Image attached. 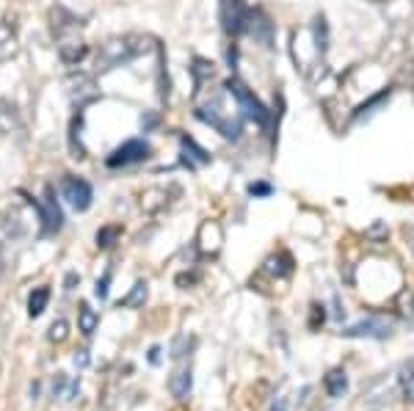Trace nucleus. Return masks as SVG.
I'll list each match as a JSON object with an SVG mask.
<instances>
[{
    "label": "nucleus",
    "mask_w": 414,
    "mask_h": 411,
    "mask_svg": "<svg viewBox=\"0 0 414 411\" xmlns=\"http://www.w3.org/2000/svg\"><path fill=\"white\" fill-rule=\"evenodd\" d=\"M67 337H69V323H67L64 317L52 320L50 329H47V339H50V342H55V345H61V342H64Z\"/></svg>",
    "instance_id": "26"
},
{
    "label": "nucleus",
    "mask_w": 414,
    "mask_h": 411,
    "mask_svg": "<svg viewBox=\"0 0 414 411\" xmlns=\"http://www.w3.org/2000/svg\"><path fill=\"white\" fill-rule=\"evenodd\" d=\"M150 154H152L150 141H144V138H130V141L119 144L113 152L105 157V166H108V169H125V166H135V163L150 160Z\"/></svg>",
    "instance_id": "5"
},
{
    "label": "nucleus",
    "mask_w": 414,
    "mask_h": 411,
    "mask_svg": "<svg viewBox=\"0 0 414 411\" xmlns=\"http://www.w3.org/2000/svg\"><path fill=\"white\" fill-rule=\"evenodd\" d=\"M180 144H182V152H185V166H188V169H196V166H205V163H210V154H207V150H202L194 138L180 135Z\"/></svg>",
    "instance_id": "15"
},
{
    "label": "nucleus",
    "mask_w": 414,
    "mask_h": 411,
    "mask_svg": "<svg viewBox=\"0 0 414 411\" xmlns=\"http://www.w3.org/2000/svg\"><path fill=\"white\" fill-rule=\"evenodd\" d=\"M67 94H69V103L80 111V108L100 100V86L94 83L91 75H72L67 80Z\"/></svg>",
    "instance_id": "8"
},
{
    "label": "nucleus",
    "mask_w": 414,
    "mask_h": 411,
    "mask_svg": "<svg viewBox=\"0 0 414 411\" xmlns=\"http://www.w3.org/2000/svg\"><path fill=\"white\" fill-rule=\"evenodd\" d=\"M224 89H227V94L235 100V105H237V111H240V116H243V119L254 122V125H259V128L268 122V111H265V105L259 103L257 97H254V91H252L243 80L230 77Z\"/></svg>",
    "instance_id": "3"
},
{
    "label": "nucleus",
    "mask_w": 414,
    "mask_h": 411,
    "mask_svg": "<svg viewBox=\"0 0 414 411\" xmlns=\"http://www.w3.org/2000/svg\"><path fill=\"white\" fill-rule=\"evenodd\" d=\"M20 52V30L14 20H0V64L17 58Z\"/></svg>",
    "instance_id": "12"
},
{
    "label": "nucleus",
    "mask_w": 414,
    "mask_h": 411,
    "mask_svg": "<svg viewBox=\"0 0 414 411\" xmlns=\"http://www.w3.org/2000/svg\"><path fill=\"white\" fill-rule=\"evenodd\" d=\"M312 36H315V50L320 52V55H326V50H329V26H326V17H323V14L315 17V23H312Z\"/></svg>",
    "instance_id": "21"
},
{
    "label": "nucleus",
    "mask_w": 414,
    "mask_h": 411,
    "mask_svg": "<svg viewBox=\"0 0 414 411\" xmlns=\"http://www.w3.org/2000/svg\"><path fill=\"white\" fill-rule=\"evenodd\" d=\"M150 364H160V348L157 345L150 348Z\"/></svg>",
    "instance_id": "33"
},
{
    "label": "nucleus",
    "mask_w": 414,
    "mask_h": 411,
    "mask_svg": "<svg viewBox=\"0 0 414 411\" xmlns=\"http://www.w3.org/2000/svg\"><path fill=\"white\" fill-rule=\"evenodd\" d=\"M67 290H75V284H80V276L78 274H67Z\"/></svg>",
    "instance_id": "32"
},
{
    "label": "nucleus",
    "mask_w": 414,
    "mask_h": 411,
    "mask_svg": "<svg viewBox=\"0 0 414 411\" xmlns=\"http://www.w3.org/2000/svg\"><path fill=\"white\" fill-rule=\"evenodd\" d=\"M75 364L78 367H89V351H78L75 354Z\"/></svg>",
    "instance_id": "31"
},
{
    "label": "nucleus",
    "mask_w": 414,
    "mask_h": 411,
    "mask_svg": "<svg viewBox=\"0 0 414 411\" xmlns=\"http://www.w3.org/2000/svg\"><path fill=\"white\" fill-rule=\"evenodd\" d=\"M157 122H160V119H157V113H144V116H141V130H144V133H150L152 128H157Z\"/></svg>",
    "instance_id": "30"
},
{
    "label": "nucleus",
    "mask_w": 414,
    "mask_h": 411,
    "mask_svg": "<svg viewBox=\"0 0 414 411\" xmlns=\"http://www.w3.org/2000/svg\"><path fill=\"white\" fill-rule=\"evenodd\" d=\"M191 389H194V376H191V367H182V370H177V373L169 378V392H172V398H174V400H188Z\"/></svg>",
    "instance_id": "14"
},
{
    "label": "nucleus",
    "mask_w": 414,
    "mask_h": 411,
    "mask_svg": "<svg viewBox=\"0 0 414 411\" xmlns=\"http://www.w3.org/2000/svg\"><path fill=\"white\" fill-rule=\"evenodd\" d=\"M80 130H83V116H75L72 119V128H69V150H72V157H78L83 160L86 157V150H83V144H80Z\"/></svg>",
    "instance_id": "23"
},
{
    "label": "nucleus",
    "mask_w": 414,
    "mask_h": 411,
    "mask_svg": "<svg viewBox=\"0 0 414 411\" xmlns=\"http://www.w3.org/2000/svg\"><path fill=\"white\" fill-rule=\"evenodd\" d=\"M194 113H196V119H199V122L210 125L216 133H221L227 141H237V138H240V133H243L240 113H235L233 108L224 103V97H221V94H218V97H213L207 105H199Z\"/></svg>",
    "instance_id": "2"
},
{
    "label": "nucleus",
    "mask_w": 414,
    "mask_h": 411,
    "mask_svg": "<svg viewBox=\"0 0 414 411\" xmlns=\"http://www.w3.org/2000/svg\"><path fill=\"white\" fill-rule=\"evenodd\" d=\"M326 320V312H323V307L320 304H312V329H318V323H323Z\"/></svg>",
    "instance_id": "29"
},
{
    "label": "nucleus",
    "mask_w": 414,
    "mask_h": 411,
    "mask_svg": "<svg viewBox=\"0 0 414 411\" xmlns=\"http://www.w3.org/2000/svg\"><path fill=\"white\" fill-rule=\"evenodd\" d=\"M108 284H111V271H105V276L103 279H97V287H94V295H97L100 301L108 298Z\"/></svg>",
    "instance_id": "27"
},
{
    "label": "nucleus",
    "mask_w": 414,
    "mask_h": 411,
    "mask_svg": "<svg viewBox=\"0 0 414 411\" xmlns=\"http://www.w3.org/2000/svg\"><path fill=\"white\" fill-rule=\"evenodd\" d=\"M147 295H150V284L147 282H135L125 298H119V309H144L147 304Z\"/></svg>",
    "instance_id": "18"
},
{
    "label": "nucleus",
    "mask_w": 414,
    "mask_h": 411,
    "mask_svg": "<svg viewBox=\"0 0 414 411\" xmlns=\"http://www.w3.org/2000/svg\"><path fill=\"white\" fill-rule=\"evenodd\" d=\"M55 50H58V58L67 64V67H75L86 58L89 52V45L78 36V30H69V33H58L55 36Z\"/></svg>",
    "instance_id": "10"
},
{
    "label": "nucleus",
    "mask_w": 414,
    "mask_h": 411,
    "mask_svg": "<svg viewBox=\"0 0 414 411\" xmlns=\"http://www.w3.org/2000/svg\"><path fill=\"white\" fill-rule=\"evenodd\" d=\"M119 235H122V227H119V224H108V227H103V230L97 232V249H113L116 240H119Z\"/></svg>",
    "instance_id": "24"
},
{
    "label": "nucleus",
    "mask_w": 414,
    "mask_h": 411,
    "mask_svg": "<svg viewBox=\"0 0 414 411\" xmlns=\"http://www.w3.org/2000/svg\"><path fill=\"white\" fill-rule=\"evenodd\" d=\"M323 386H326V395L329 398H342L345 392H348V376H345V370L342 367H335V370H329L326 373V378H323Z\"/></svg>",
    "instance_id": "17"
},
{
    "label": "nucleus",
    "mask_w": 414,
    "mask_h": 411,
    "mask_svg": "<svg viewBox=\"0 0 414 411\" xmlns=\"http://www.w3.org/2000/svg\"><path fill=\"white\" fill-rule=\"evenodd\" d=\"M342 337H351V339H387L392 334V320L387 317H367V320H359L348 329L340 332Z\"/></svg>",
    "instance_id": "9"
},
{
    "label": "nucleus",
    "mask_w": 414,
    "mask_h": 411,
    "mask_svg": "<svg viewBox=\"0 0 414 411\" xmlns=\"http://www.w3.org/2000/svg\"><path fill=\"white\" fill-rule=\"evenodd\" d=\"M271 411H287V400H285V398H276V400H274V406H271Z\"/></svg>",
    "instance_id": "34"
},
{
    "label": "nucleus",
    "mask_w": 414,
    "mask_h": 411,
    "mask_svg": "<svg viewBox=\"0 0 414 411\" xmlns=\"http://www.w3.org/2000/svg\"><path fill=\"white\" fill-rule=\"evenodd\" d=\"M262 271L271 274V276H290L293 274V257L287 252H279L276 257L265 259V268Z\"/></svg>",
    "instance_id": "20"
},
{
    "label": "nucleus",
    "mask_w": 414,
    "mask_h": 411,
    "mask_svg": "<svg viewBox=\"0 0 414 411\" xmlns=\"http://www.w3.org/2000/svg\"><path fill=\"white\" fill-rule=\"evenodd\" d=\"M246 30L257 39L262 47H271V45H274V23H271V17H268L262 9H252Z\"/></svg>",
    "instance_id": "11"
},
{
    "label": "nucleus",
    "mask_w": 414,
    "mask_h": 411,
    "mask_svg": "<svg viewBox=\"0 0 414 411\" xmlns=\"http://www.w3.org/2000/svg\"><path fill=\"white\" fill-rule=\"evenodd\" d=\"M141 52H147V45H144L141 36H113V39L103 42L97 55H94V72L105 75V72H111V69L133 61Z\"/></svg>",
    "instance_id": "1"
},
{
    "label": "nucleus",
    "mask_w": 414,
    "mask_h": 411,
    "mask_svg": "<svg viewBox=\"0 0 414 411\" xmlns=\"http://www.w3.org/2000/svg\"><path fill=\"white\" fill-rule=\"evenodd\" d=\"M389 94H392V89H384V91H379L376 97H370L367 103H362V105H359V108H357V113H354V119L359 122L362 116H370V113H373V108H379V105L384 103V100H389Z\"/></svg>",
    "instance_id": "25"
},
{
    "label": "nucleus",
    "mask_w": 414,
    "mask_h": 411,
    "mask_svg": "<svg viewBox=\"0 0 414 411\" xmlns=\"http://www.w3.org/2000/svg\"><path fill=\"white\" fill-rule=\"evenodd\" d=\"M271 191H274V188H271L268 182H252V185H249V193H252V196H271Z\"/></svg>",
    "instance_id": "28"
},
{
    "label": "nucleus",
    "mask_w": 414,
    "mask_h": 411,
    "mask_svg": "<svg viewBox=\"0 0 414 411\" xmlns=\"http://www.w3.org/2000/svg\"><path fill=\"white\" fill-rule=\"evenodd\" d=\"M249 14L252 9L243 0H218V20L227 36H240L249 26Z\"/></svg>",
    "instance_id": "6"
},
{
    "label": "nucleus",
    "mask_w": 414,
    "mask_h": 411,
    "mask_svg": "<svg viewBox=\"0 0 414 411\" xmlns=\"http://www.w3.org/2000/svg\"><path fill=\"white\" fill-rule=\"evenodd\" d=\"M191 75H194V89L196 91H202L205 89V83H210L213 77H216V64L213 61H207V58H194L191 61Z\"/></svg>",
    "instance_id": "16"
},
{
    "label": "nucleus",
    "mask_w": 414,
    "mask_h": 411,
    "mask_svg": "<svg viewBox=\"0 0 414 411\" xmlns=\"http://www.w3.org/2000/svg\"><path fill=\"white\" fill-rule=\"evenodd\" d=\"M97 326H100V315H97L94 309L83 301V304L78 307V329H80V334L91 337L94 332H97Z\"/></svg>",
    "instance_id": "19"
},
{
    "label": "nucleus",
    "mask_w": 414,
    "mask_h": 411,
    "mask_svg": "<svg viewBox=\"0 0 414 411\" xmlns=\"http://www.w3.org/2000/svg\"><path fill=\"white\" fill-rule=\"evenodd\" d=\"M23 122H20V111L14 108L11 100L0 97V133L3 135H11V133H20Z\"/></svg>",
    "instance_id": "13"
},
{
    "label": "nucleus",
    "mask_w": 414,
    "mask_h": 411,
    "mask_svg": "<svg viewBox=\"0 0 414 411\" xmlns=\"http://www.w3.org/2000/svg\"><path fill=\"white\" fill-rule=\"evenodd\" d=\"M28 205L39 213V224H42V235H45V237H52V235L61 232V227H64V213H61V207H58V199H55L52 185L45 188V196H42V199H28Z\"/></svg>",
    "instance_id": "4"
},
{
    "label": "nucleus",
    "mask_w": 414,
    "mask_h": 411,
    "mask_svg": "<svg viewBox=\"0 0 414 411\" xmlns=\"http://www.w3.org/2000/svg\"><path fill=\"white\" fill-rule=\"evenodd\" d=\"M47 301H50V287H36L28 298V315L30 317H39L45 309H47Z\"/></svg>",
    "instance_id": "22"
},
{
    "label": "nucleus",
    "mask_w": 414,
    "mask_h": 411,
    "mask_svg": "<svg viewBox=\"0 0 414 411\" xmlns=\"http://www.w3.org/2000/svg\"><path fill=\"white\" fill-rule=\"evenodd\" d=\"M403 392H406V400H412L414 403V381L409 386H403Z\"/></svg>",
    "instance_id": "35"
},
{
    "label": "nucleus",
    "mask_w": 414,
    "mask_h": 411,
    "mask_svg": "<svg viewBox=\"0 0 414 411\" xmlns=\"http://www.w3.org/2000/svg\"><path fill=\"white\" fill-rule=\"evenodd\" d=\"M61 196L69 202V207L75 213H86L91 207V199H94V191L91 185L83 180V177H75V174H67L61 180Z\"/></svg>",
    "instance_id": "7"
}]
</instances>
